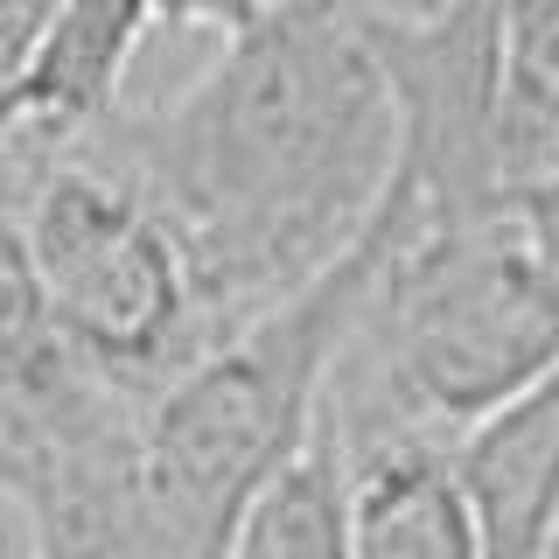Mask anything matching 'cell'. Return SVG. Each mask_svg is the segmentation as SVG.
I'll list each match as a JSON object with an SVG mask.
<instances>
[{"label": "cell", "instance_id": "cell-1", "mask_svg": "<svg viewBox=\"0 0 559 559\" xmlns=\"http://www.w3.org/2000/svg\"><path fill=\"white\" fill-rule=\"evenodd\" d=\"M112 147L182 238L210 329L231 336L343 266L399 189L384 0H280L168 105L119 119Z\"/></svg>", "mask_w": 559, "mask_h": 559}, {"label": "cell", "instance_id": "cell-2", "mask_svg": "<svg viewBox=\"0 0 559 559\" xmlns=\"http://www.w3.org/2000/svg\"><path fill=\"white\" fill-rule=\"evenodd\" d=\"M559 364V266L518 203L419 217L406 182L384 203V259L357 308L329 433L343 448L454 441Z\"/></svg>", "mask_w": 559, "mask_h": 559}, {"label": "cell", "instance_id": "cell-3", "mask_svg": "<svg viewBox=\"0 0 559 559\" xmlns=\"http://www.w3.org/2000/svg\"><path fill=\"white\" fill-rule=\"evenodd\" d=\"M384 259V217L314 287L280 301L231 336H217L189 371H175L140 413L154 503L210 559H231V532L252 497L322 433L329 378L357 329V308Z\"/></svg>", "mask_w": 559, "mask_h": 559}, {"label": "cell", "instance_id": "cell-4", "mask_svg": "<svg viewBox=\"0 0 559 559\" xmlns=\"http://www.w3.org/2000/svg\"><path fill=\"white\" fill-rule=\"evenodd\" d=\"M0 197L22 217L49 322L92 371L154 399L217 343L197 266L112 133L63 154H0Z\"/></svg>", "mask_w": 559, "mask_h": 559}, {"label": "cell", "instance_id": "cell-5", "mask_svg": "<svg viewBox=\"0 0 559 559\" xmlns=\"http://www.w3.org/2000/svg\"><path fill=\"white\" fill-rule=\"evenodd\" d=\"M154 22V0H49L0 92V154H63L112 133L127 119V70Z\"/></svg>", "mask_w": 559, "mask_h": 559}, {"label": "cell", "instance_id": "cell-6", "mask_svg": "<svg viewBox=\"0 0 559 559\" xmlns=\"http://www.w3.org/2000/svg\"><path fill=\"white\" fill-rule=\"evenodd\" d=\"M483 559H559V364L511 406L454 433Z\"/></svg>", "mask_w": 559, "mask_h": 559}, {"label": "cell", "instance_id": "cell-7", "mask_svg": "<svg viewBox=\"0 0 559 559\" xmlns=\"http://www.w3.org/2000/svg\"><path fill=\"white\" fill-rule=\"evenodd\" d=\"M349 454V559H483L454 441L399 433Z\"/></svg>", "mask_w": 559, "mask_h": 559}, {"label": "cell", "instance_id": "cell-8", "mask_svg": "<svg viewBox=\"0 0 559 559\" xmlns=\"http://www.w3.org/2000/svg\"><path fill=\"white\" fill-rule=\"evenodd\" d=\"M231 559H349V454L329 419L252 497L231 532Z\"/></svg>", "mask_w": 559, "mask_h": 559}, {"label": "cell", "instance_id": "cell-9", "mask_svg": "<svg viewBox=\"0 0 559 559\" xmlns=\"http://www.w3.org/2000/svg\"><path fill=\"white\" fill-rule=\"evenodd\" d=\"M280 0H154L168 28H217V35H245L252 22H266Z\"/></svg>", "mask_w": 559, "mask_h": 559}, {"label": "cell", "instance_id": "cell-10", "mask_svg": "<svg viewBox=\"0 0 559 559\" xmlns=\"http://www.w3.org/2000/svg\"><path fill=\"white\" fill-rule=\"evenodd\" d=\"M0 559H43V532H35V511L22 503V489L0 476Z\"/></svg>", "mask_w": 559, "mask_h": 559}]
</instances>
